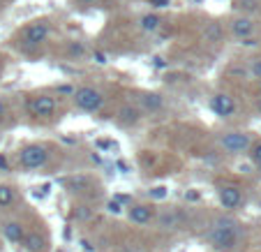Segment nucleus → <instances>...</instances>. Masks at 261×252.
Returning a JSON list of instances; mask_svg holds the SVG:
<instances>
[{
    "label": "nucleus",
    "mask_w": 261,
    "mask_h": 252,
    "mask_svg": "<svg viewBox=\"0 0 261 252\" xmlns=\"http://www.w3.org/2000/svg\"><path fill=\"white\" fill-rule=\"evenodd\" d=\"M220 146L224 153L241 155L252 148V137L247 132H224L220 137Z\"/></svg>",
    "instance_id": "nucleus-4"
},
{
    "label": "nucleus",
    "mask_w": 261,
    "mask_h": 252,
    "mask_svg": "<svg viewBox=\"0 0 261 252\" xmlns=\"http://www.w3.org/2000/svg\"><path fill=\"white\" fill-rule=\"evenodd\" d=\"M118 120L123 125H137L141 120V111L137 107H132V104H123L118 109Z\"/></svg>",
    "instance_id": "nucleus-14"
},
{
    "label": "nucleus",
    "mask_w": 261,
    "mask_h": 252,
    "mask_svg": "<svg viewBox=\"0 0 261 252\" xmlns=\"http://www.w3.org/2000/svg\"><path fill=\"white\" fill-rule=\"evenodd\" d=\"M229 30H231V35L238 37V40H250L256 30V23L250 16H236V19L229 21Z\"/></svg>",
    "instance_id": "nucleus-7"
},
{
    "label": "nucleus",
    "mask_w": 261,
    "mask_h": 252,
    "mask_svg": "<svg viewBox=\"0 0 261 252\" xmlns=\"http://www.w3.org/2000/svg\"><path fill=\"white\" fill-rule=\"evenodd\" d=\"M259 90H261V81H259Z\"/></svg>",
    "instance_id": "nucleus-32"
},
{
    "label": "nucleus",
    "mask_w": 261,
    "mask_h": 252,
    "mask_svg": "<svg viewBox=\"0 0 261 252\" xmlns=\"http://www.w3.org/2000/svg\"><path fill=\"white\" fill-rule=\"evenodd\" d=\"M12 201H14V190L10 185H0V208L12 206Z\"/></svg>",
    "instance_id": "nucleus-20"
},
{
    "label": "nucleus",
    "mask_w": 261,
    "mask_h": 252,
    "mask_svg": "<svg viewBox=\"0 0 261 252\" xmlns=\"http://www.w3.org/2000/svg\"><path fill=\"white\" fill-rule=\"evenodd\" d=\"M250 160H252V164H259L261 162V141L259 143H252V148H250Z\"/></svg>",
    "instance_id": "nucleus-22"
},
{
    "label": "nucleus",
    "mask_w": 261,
    "mask_h": 252,
    "mask_svg": "<svg viewBox=\"0 0 261 252\" xmlns=\"http://www.w3.org/2000/svg\"><path fill=\"white\" fill-rule=\"evenodd\" d=\"M139 102H141L143 111H150V114H155V111H160L164 107L162 95H158V93H141L139 95Z\"/></svg>",
    "instance_id": "nucleus-13"
},
{
    "label": "nucleus",
    "mask_w": 261,
    "mask_h": 252,
    "mask_svg": "<svg viewBox=\"0 0 261 252\" xmlns=\"http://www.w3.org/2000/svg\"><path fill=\"white\" fill-rule=\"evenodd\" d=\"M155 222H158V227L162 229V232H173V229L180 227V218H178L176 208H162V211L158 213Z\"/></svg>",
    "instance_id": "nucleus-10"
},
{
    "label": "nucleus",
    "mask_w": 261,
    "mask_h": 252,
    "mask_svg": "<svg viewBox=\"0 0 261 252\" xmlns=\"http://www.w3.org/2000/svg\"><path fill=\"white\" fill-rule=\"evenodd\" d=\"M241 236H243V229L233 218H217L213 222V227L206 232L208 243L220 252L236 250L241 245Z\"/></svg>",
    "instance_id": "nucleus-1"
},
{
    "label": "nucleus",
    "mask_w": 261,
    "mask_h": 252,
    "mask_svg": "<svg viewBox=\"0 0 261 252\" xmlns=\"http://www.w3.org/2000/svg\"><path fill=\"white\" fill-rule=\"evenodd\" d=\"M0 167H3V169H7V160H5V158H0Z\"/></svg>",
    "instance_id": "nucleus-28"
},
{
    "label": "nucleus",
    "mask_w": 261,
    "mask_h": 252,
    "mask_svg": "<svg viewBox=\"0 0 261 252\" xmlns=\"http://www.w3.org/2000/svg\"><path fill=\"white\" fill-rule=\"evenodd\" d=\"M0 232H3V238L10 243H23L25 238V229L21 222H16V220H7V222L0 224Z\"/></svg>",
    "instance_id": "nucleus-12"
},
{
    "label": "nucleus",
    "mask_w": 261,
    "mask_h": 252,
    "mask_svg": "<svg viewBox=\"0 0 261 252\" xmlns=\"http://www.w3.org/2000/svg\"><path fill=\"white\" fill-rule=\"evenodd\" d=\"M139 28H141L143 33H158V30L162 28V19H160L158 14H143L141 19H139Z\"/></svg>",
    "instance_id": "nucleus-15"
},
{
    "label": "nucleus",
    "mask_w": 261,
    "mask_h": 252,
    "mask_svg": "<svg viewBox=\"0 0 261 252\" xmlns=\"http://www.w3.org/2000/svg\"><path fill=\"white\" fill-rule=\"evenodd\" d=\"M7 114V107H5V102H3V99H0V118H3V116Z\"/></svg>",
    "instance_id": "nucleus-27"
},
{
    "label": "nucleus",
    "mask_w": 261,
    "mask_h": 252,
    "mask_svg": "<svg viewBox=\"0 0 261 252\" xmlns=\"http://www.w3.org/2000/svg\"><path fill=\"white\" fill-rule=\"evenodd\" d=\"M250 74L254 77V79L261 81V58H252L250 60Z\"/></svg>",
    "instance_id": "nucleus-23"
},
{
    "label": "nucleus",
    "mask_w": 261,
    "mask_h": 252,
    "mask_svg": "<svg viewBox=\"0 0 261 252\" xmlns=\"http://www.w3.org/2000/svg\"><path fill=\"white\" fill-rule=\"evenodd\" d=\"M150 197H155V199H162V197H167V188H155L153 192H150Z\"/></svg>",
    "instance_id": "nucleus-25"
},
{
    "label": "nucleus",
    "mask_w": 261,
    "mask_h": 252,
    "mask_svg": "<svg viewBox=\"0 0 261 252\" xmlns=\"http://www.w3.org/2000/svg\"><path fill=\"white\" fill-rule=\"evenodd\" d=\"M107 211H109V213H114V215H120V213H123V206H120L118 199H114V201H109V204H107Z\"/></svg>",
    "instance_id": "nucleus-24"
},
{
    "label": "nucleus",
    "mask_w": 261,
    "mask_h": 252,
    "mask_svg": "<svg viewBox=\"0 0 261 252\" xmlns=\"http://www.w3.org/2000/svg\"><path fill=\"white\" fill-rule=\"evenodd\" d=\"M153 208L148 206V204H134V206L127 208V220L134 224H148L153 220Z\"/></svg>",
    "instance_id": "nucleus-11"
},
{
    "label": "nucleus",
    "mask_w": 261,
    "mask_h": 252,
    "mask_svg": "<svg viewBox=\"0 0 261 252\" xmlns=\"http://www.w3.org/2000/svg\"><path fill=\"white\" fill-rule=\"evenodd\" d=\"M84 3H93V0H84Z\"/></svg>",
    "instance_id": "nucleus-31"
},
{
    "label": "nucleus",
    "mask_w": 261,
    "mask_h": 252,
    "mask_svg": "<svg viewBox=\"0 0 261 252\" xmlns=\"http://www.w3.org/2000/svg\"><path fill=\"white\" fill-rule=\"evenodd\" d=\"M233 5H236V10H241V12H256L261 5V0H236Z\"/></svg>",
    "instance_id": "nucleus-21"
},
{
    "label": "nucleus",
    "mask_w": 261,
    "mask_h": 252,
    "mask_svg": "<svg viewBox=\"0 0 261 252\" xmlns=\"http://www.w3.org/2000/svg\"><path fill=\"white\" fill-rule=\"evenodd\" d=\"M90 218H93V208L90 206L81 204V206L74 208V220H76V222H88Z\"/></svg>",
    "instance_id": "nucleus-19"
},
{
    "label": "nucleus",
    "mask_w": 261,
    "mask_h": 252,
    "mask_svg": "<svg viewBox=\"0 0 261 252\" xmlns=\"http://www.w3.org/2000/svg\"><path fill=\"white\" fill-rule=\"evenodd\" d=\"M217 199H220V204L224 208H238L241 206V201H243V194H241V190L236 188V185H222L220 190H217Z\"/></svg>",
    "instance_id": "nucleus-9"
},
{
    "label": "nucleus",
    "mask_w": 261,
    "mask_h": 252,
    "mask_svg": "<svg viewBox=\"0 0 261 252\" xmlns=\"http://www.w3.org/2000/svg\"><path fill=\"white\" fill-rule=\"evenodd\" d=\"M0 67H3V60H0Z\"/></svg>",
    "instance_id": "nucleus-33"
},
{
    "label": "nucleus",
    "mask_w": 261,
    "mask_h": 252,
    "mask_svg": "<svg viewBox=\"0 0 261 252\" xmlns=\"http://www.w3.org/2000/svg\"><path fill=\"white\" fill-rule=\"evenodd\" d=\"M86 51H88V49H86L84 42H69V44H67V56L72 60H81L86 56Z\"/></svg>",
    "instance_id": "nucleus-17"
},
{
    "label": "nucleus",
    "mask_w": 261,
    "mask_h": 252,
    "mask_svg": "<svg viewBox=\"0 0 261 252\" xmlns=\"http://www.w3.org/2000/svg\"><path fill=\"white\" fill-rule=\"evenodd\" d=\"M49 33H51L49 21H44V19H42V21H33V23L23 30V44L25 46H40L42 42H46Z\"/></svg>",
    "instance_id": "nucleus-5"
},
{
    "label": "nucleus",
    "mask_w": 261,
    "mask_h": 252,
    "mask_svg": "<svg viewBox=\"0 0 261 252\" xmlns=\"http://www.w3.org/2000/svg\"><path fill=\"white\" fill-rule=\"evenodd\" d=\"M256 169H259V171H261V162H259V164H256Z\"/></svg>",
    "instance_id": "nucleus-30"
},
{
    "label": "nucleus",
    "mask_w": 261,
    "mask_h": 252,
    "mask_svg": "<svg viewBox=\"0 0 261 252\" xmlns=\"http://www.w3.org/2000/svg\"><path fill=\"white\" fill-rule=\"evenodd\" d=\"M72 99L76 104V109L88 111V114H95L104 107V95L99 93L97 88H90V86H81L72 93Z\"/></svg>",
    "instance_id": "nucleus-2"
},
{
    "label": "nucleus",
    "mask_w": 261,
    "mask_h": 252,
    "mask_svg": "<svg viewBox=\"0 0 261 252\" xmlns=\"http://www.w3.org/2000/svg\"><path fill=\"white\" fill-rule=\"evenodd\" d=\"M23 247L28 252H44V238L40 236L37 232H33V234H25V238H23Z\"/></svg>",
    "instance_id": "nucleus-16"
},
{
    "label": "nucleus",
    "mask_w": 261,
    "mask_h": 252,
    "mask_svg": "<svg viewBox=\"0 0 261 252\" xmlns=\"http://www.w3.org/2000/svg\"><path fill=\"white\" fill-rule=\"evenodd\" d=\"M211 109L215 111L220 118H229V116H233V111H236V102H233L231 95L217 93L215 97L211 99Z\"/></svg>",
    "instance_id": "nucleus-8"
},
{
    "label": "nucleus",
    "mask_w": 261,
    "mask_h": 252,
    "mask_svg": "<svg viewBox=\"0 0 261 252\" xmlns=\"http://www.w3.org/2000/svg\"><path fill=\"white\" fill-rule=\"evenodd\" d=\"M256 111H259V114H261V97L256 99Z\"/></svg>",
    "instance_id": "nucleus-29"
},
{
    "label": "nucleus",
    "mask_w": 261,
    "mask_h": 252,
    "mask_svg": "<svg viewBox=\"0 0 261 252\" xmlns=\"http://www.w3.org/2000/svg\"><path fill=\"white\" fill-rule=\"evenodd\" d=\"M30 111H33V116H37V118H51V116L56 114V99L51 97V95H37V97H33V102H30Z\"/></svg>",
    "instance_id": "nucleus-6"
},
{
    "label": "nucleus",
    "mask_w": 261,
    "mask_h": 252,
    "mask_svg": "<svg viewBox=\"0 0 261 252\" xmlns=\"http://www.w3.org/2000/svg\"><path fill=\"white\" fill-rule=\"evenodd\" d=\"M148 5H153V7H169V0H148Z\"/></svg>",
    "instance_id": "nucleus-26"
},
{
    "label": "nucleus",
    "mask_w": 261,
    "mask_h": 252,
    "mask_svg": "<svg viewBox=\"0 0 261 252\" xmlns=\"http://www.w3.org/2000/svg\"><path fill=\"white\" fill-rule=\"evenodd\" d=\"M220 37H222L220 23H206V28H203V40L206 42H220Z\"/></svg>",
    "instance_id": "nucleus-18"
},
{
    "label": "nucleus",
    "mask_w": 261,
    "mask_h": 252,
    "mask_svg": "<svg viewBox=\"0 0 261 252\" xmlns=\"http://www.w3.org/2000/svg\"><path fill=\"white\" fill-rule=\"evenodd\" d=\"M49 162V150L40 143H30L19 150V164L23 169H42Z\"/></svg>",
    "instance_id": "nucleus-3"
}]
</instances>
